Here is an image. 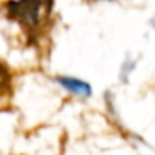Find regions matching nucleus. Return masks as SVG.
<instances>
[{
    "mask_svg": "<svg viewBox=\"0 0 155 155\" xmlns=\"http://www.w3.org/2000/svg\"><path fill=\"white\" fill-rule=\"evenodd\" d=\"M0 20L15 28L22 48L40 62L48 60L57 25L55 0H0Z\"/></svg>",
    "mask_w": 155,
    "mask_h": 155,
    "instance_id": "f257e3e1",
    "label": "nucleus"
},
{
    "mask_svg": "<svg viewBox=\"0 0 155 155\" xmlns=\"http://www.w3.org/2000/svg\"><path fill=\"white\" fill-rule=\"evenodd\" d=\"M15 74L7 62L0 58V112L14 110V97H15Z\"/></svg>",
    "mask_w": 155,
    "mask_h": 155,
    "instance_id": "f03ea898",
    "label": "nucleus"
},
{
    "mask_svg": "<svg viewBox=\"0 0 155 155\" xmlns=\"http://www.w3.org/2000/svg\"><path fill=\"white\" fill-rule=\"evenodd\" d=\"M57 80L60 82L67 90L74 92V94L85 95V97L90 95V87H88V84H85V82H82V80H77V78H68V77H58Z\"/></svg>",
    "mask_w": 155,
    "mask_h": 155,
    "instance_id": "7ed1b4c3",
    "label": "nucleus"
},
{
    "mask_svg": "<svg viewBox=\"0 0 155 155\" xmlns=\"http://www.w3.org/2000/svg\"><path fill=\"white\" fill-rule=\"evenodd\" d=\"M87 4H95V2H104V0H85Z\"/></svg>",
    "mask_w": 155,
    "mask_h": 155,
    "instance_id": "20e7f679",
    "label": "nucleus"
}]
</instances>
